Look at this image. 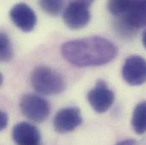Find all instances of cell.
I'll list each match as a JSON object with an SVG mask.
<instances>
[{
	"instance_id": "obj_17",
	"label": "cell",
	"mask_w": 146,
	"mask_h": 145,
	"mask_svg": "<svg viewBox=\"0 0 146 145\" xmlns=\"http://www.w3.org/2000/svg\"><path fill=\"white\" fill-rule=\"evenodd\" d=\"M3 75H2V73L0 72V86L2 85V83H3Z\"/></svg>"
},
{
	"instance_id": "obj_11",
	"label": "cell",
	"mask_w": 146,
	"mask_h": 145,
	"mask_svg": "<svg viewBox=\"0 0 146 145\" xmlns=\"http://www.w3.org/2000/svg\"><path fill=\"white\" fill-rule=\"evenodd\" d=\"M131 125L137 134L142 135L146 132V101L139 103L133 109Z\"/></svg>"
},
{
	"instance_id": "obj_7",
	"label": "cell",
	"mask_w": 146,
	"mask_h": 145,
	"mask_svg": "<svg viewBox=\"0 0 146 145\" xmlns=\"http://www.w3.org/2000/svg\"><path fill=\"white\" fill-rule=\"evenodd\" d=\"M123 80L131 86H140L146 82V60L139 55L127 57L121 68Z\"/></svg>"
},
{
	"instance_id": "obj_14",
	"label": "cell",
	"mask_w": 146,
	"mask_h": 145,
	"mask_svg": "<svg viewBox=\"0 0 146 145\" xmlns=\"http://www.w3.org/2000/svg\"><path fill=\"white\" fill-rule=\"evenodd\" d=\"M9 123V116L6 112L0 109V132L3 131Z\"/></svg>"
},
{
	"instance_id": "obj_15",
	"label": "cell",
	"mask_w": 146,
	"mask_h": 145,
	"mask_svg": "<svg viewBox=\"0 0 146 145\" xmlns=\"http://www.w3.org/2000/svg\"><path fill=\"white\" fill-rule=\"evenodd\" d=\"M115 145H135V141L133 139H125L117 143Z\"/></svg>"
},
{
	"instance_id": "obj_18",
	"label": "cell",
	"mask_w": 146,
	"mask_h": 145,
	"mask_svg": "<svg viewBox=\"0 0 146 145\" xmlns=\"http://www.w3.org/2000/svg\"><path fill=\"white\" fill-rule=\"evenodd\" d=\"M40 145H42V144H40Z\"/></svg>"
},
{
	"instance_id": "obj_4",
	"label": "cell",
	"mask_w": 146,
	"mask_h": 145,
	"mask_svg": "<svg viewBox=\"0 0 146 145\" xmlns=\"http://www.w3.org/2000/svg\"><path fill=\"white\" fill-rule=\"evenodd\" d=\"M93 1L76 0L69 3L63 11V21L72 30L84 28L91 20L90 7Z\"/></svg>"
},
{
	"instance_id": "obj_3",
	"label": "cell",
	"mask_w": 146,
	"mask_h": 145,
	"mask_svg": "<svg viewBox=\"0 0 146 145\" xmlns=\"http://www.w3.org/2000/svg\"><path fill=\"white\" fill-rule=\"evenodd\" d=\"M30 81L36 93L42 95H57L66 89L63 75L48 66L35 67L30 75Z\"/></svg>"
},
{
	"instance_id": "obj_12",
	"label": "cell",
	"mask_w": 146,
	"mask_h": 145,
	"mask_svg": "<svg viewBox=\"0 0 146 145\" xmlns=\"http://www.w3.org/2000/svg\"><path fill=\"white\" fill-rule=\"evenodd\" d=\"M14 55L12 42L6 33L0 32V62H9Z\"/></svg>"
},
{
	"instance_id": "obj_2",
	"label": "cell",
	"mask_w": 146,
	"mask_h": 145,
	"mask_svg": "<svg viewBox=\"0 0 146 145\" xmlns=\"http://www.w3.org/2000/svg\"><path fill=\"white\" fill-rule=\"evenodd\" d=\"M107 8L116 19L115 27L121 35L133 36L146 26V0L110 1Z\"/></svg>"
},
{
	"instance_id": "obj_5",
	"label": "cell",
	"mask_w": 146,
	"mask_h": 145,
	"mask_svg": "<svg viewBox=\"0 0 146 145\" xmlns=\"http://www.w3.org/2000/svg\"><path fill=\"white\" fill-rule=\"evenodd\" d=\"M20 109L24 116L36 123L43 122L50 114V105L48 100L34 93H27L22 96Z\"/></svg>"
},
{
	"instance_id": "obj_1",
	"label": "cell",
	"mask_w": 146,
	"mask_h": 145,
	"mask_svg": "<svg viewBox=\"0 0 146 145\" xmlns=\"http://www.w3.org/2000/svg\"><path fill=\"white\" fill-rule=\"evenodd\" d=\"M63 58L76 67H94L106 65L118 54L116 45L100 36H91L70 40L60 48Z\"/></svg>"
},
{
	"instance_id": "obj_10",
	"label": "cell",
	"mask_w": 146,
	"mask_h": 145,
	"mask_svg": "<svg viewBox=\"0 0 146 145\" xmlns=\"http://www.w3.org/2000/svg\"><path fill=\"white\" fill-rule=\"evenodd\" d=\"M12 138L17 145H40L41 133L36 126L27 121L15 124L12 130Z\"/></svg>"
},
{
	"instance_id": "obj_13",
	"label": "cell",
	"mask_w": 146,
	"mask_h": 145,
	"mask_svg": "<svg viewBox=\"0 0 146 145\" xmlns=\"http://www.w3.org/2000/svg\"><path fill=\"white\" fill-rule=\"evenodd\" d=\"M41 9L48 15L56 16L64 11L65 3L60 0H42L39 2Z\"/></svg>"
},
{
	"instance_id": "obj_8",
	"label": "cell",
	"mask_w": 146,
	"mask_h": 145,
	"mask_svg": "<svg viewBox=\"0 0 146 145\" xmlns=\"http://www.w3.org/2000/svg\"><path fill=\"white\" fill-rule=\"evenodd\" d=\"M82 122V116L79 108L69 106L60 109L54 115L53 126L58 133L65 134L76 129Z\"/></svg>"
},
{
	"instance_id": "obj_16",
	"label": "cell",
	"mask_w": 146,
	"mask_h": 145,
	"mask_svg": "<svg viewBox=\"0 0 146 145\" xmlns=\"http://www.w3.org/2000/svg\"><path fill=\"white\" fill-rule=\"evenodd\" d=\"M142 43H143L144 47L146 48V29L144 31V32L142 34Z\"/></svg>"
},
{
	"instance_id": "obj_9",
	"label": "cell",
	"mask_w": 146,
	"mask_h": 145,
	"mask_svg": "<svg viewBox=\"0 0 146 145\" xmlns=\"http://www.w3.org/2000/svg\"><path fill=\"white\" fill-rule=\"evenodd\" d=\"M9 17L13 24L24 32H32L37 22L36 13L25 3L14 5L9 11Z\"/></svg>"
},
{
	"instance_id": "obj_6",
	"label": "cell",
	"mask_w": 146,
	"mask_h": 145,
	"mask_svg": "<svg viewBox=\"0 0 146 145\" xmlns=\"http://www.w3.org/2000/svg\"><path fill=\"white\" fill-rule=\"evenodd\" d=\"M87 99L92 109L97 113L102 114L112 106L115 94L105 81L99 80L95 86L88 91Z\"/></svg>"
}]
</instances>
